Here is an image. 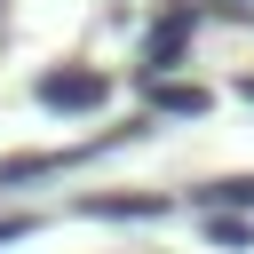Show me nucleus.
<instances>
[{
    "mask_svg": "<svg viewBox=\"0 0 254 254\" xmlns=\"http://www.w3.org/2000/svg\"><path fill=\"white\" fill-rule=\"evenodd\" d=\"M111 87H103V71L95 64H56V71H40V87H32V103L40 111H56V119H79V111H95Z\"/></svg>",
    "mask_w": 254,
    "mask_h": 254,
    "instance_id": "nucleus-1",
    "label": "nucleus"
},
{
    "mask_svg": "<svg viewBox=\"0 0 254 254\" xmlns=\"http://www.w3.org/2000/svg\"><path fill=\"white\" fill-rule=\"evenodd\" d=\"M190 32H198V8H167L143 40V79H167L183 56H190Z\"/></svg>",
    "mask_w": 254,
    "mask_h": 254,
    "instance_id": "nucleus-2",
    "label": "nucleus"
},
{
    "mask_svg": "<svg viewBox=\"0 0 254 254\" xmlns=\"http://www.w3.org/2000/svg\"><path fill=\"white\" fill-rule=\"evenodd\" d=\"M151 87V103L167 111V119H198L206 111V87H183V79H143Z\"/></svg>",
    "mask_w": 254,
    "mask_h": 254,
    "instance_id": "nucleus-3",
    "label": "nucleus"
},
{
    "mask_svg": "<svg viewBox=\"0 0 254 254\" xmlns=\"http://www.w3.org/2000/svg\"><path fill=\"white\" fill-rule=\"evenodd\" d=\"M79 214H103V222H143V214H167V198H79Z\"/></svg>",
    "mask_w": 254,
    "mask_h": 254,
    "instance_id": "nucleus-4",
    "label": "nucleus"
},
{
    "mask_svg": "<svg viewBox=\"0 0 254 254\" xmlns=\"http://www.w3.org/2000/svg\"><path fill=\"white\" fill-rule=\"evenodd\" d=\"M198 206H230V214H246V206H254V175H222V183H206Z\"/></svg>",
    "mask_w": 254,
    "mask_h": 254,
    "instance_id": "nucleus-5",
    "label": "nucleus"
},
{
    "mask_svg": "<svg viewBox=\"0 0 254 254\" xmlns=\"http://www.w3.org/2000/svg\"><path fill=\"white\" fill-rule=\"evenodd\" d=\"M206 238L214 246H254V222H238L230 206H206Z\"/></svg>",
    "mask_w": 254,
    "mask_h": 254,
    "instance_id": "nucleus-6",
    "label": "nucleus"
},
{
    "mask_svg": "<svg viewBox=\"0 0 254 254\" xmlns=\"http://www.w3.org/2000/svg\"><path fill=\"white\" fill-rule=\"evenodd\" d=\"M8 238H32V214H8V222H0V246H8Z\"/></svg>",
    "mask_w": 254,
    "mask_h": 254,
    "instance_id": "nucleus-7",
    "label": "nucleus"
},
{
    "mask_svg": "<svg viewBox=\"0 0 254 254\" xmlns=\"http://www.w3.org/2000/svg\"><path fill=\"white\" fill-rule=\"evenodd\" d=\"M246 103H254V79H246Z\"/></svg>",
    "mask_w": 254,
    "mask_h": 254,
    "instance_id": "nucleus-8",
    "label": "nucleus"
}]
</instances>
